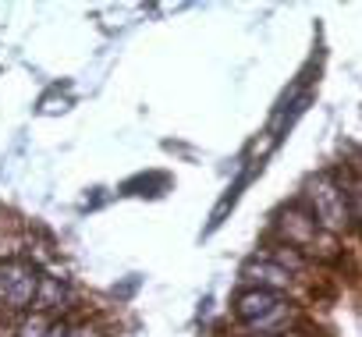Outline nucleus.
Here are the masks:
<instances>
[{
  "mask_svg": "<svg viewBox=\"0 0 362 337\" xmlns=\"http://www.w3.org/2000/svg\"><path fill=\"white\" fill-rule=\"evenodd\" d=\"M40 284H43V277L36 273L33 263H25V259L0 263V302L8 309H29L40 298Z\"/></svg>",
  "mask_w": 362,
  "mask_h": 337,
  "instance_id": "f03ea898",
  "label": "nucleus"
},
{
  "mask_svg": "<svg viewBox=\"0 0 362 337\" xmlns=\"http://www.w3.org/2000/svg\"><path fill=\"white\" fill-rule=\"evenodd\" d=\"M281 231H284V242H288V249H305L313 238H316V231H320V224L313 220V213H305V210H288L284 217H281Z\"/></svg>",
  "mask_w": 362,
  "mask_h": 337,
  "instance_id": "7ed1b4c3",
  "label": "nucleus"
},
{
  "mask_svg": "<svg viewBox=\"0 0 362 337\" xmlns=\"http://www.w3.org/2000/svg\"><path fill=\"white\" fill-rule=\"evenodd\" d=\"M309 213H313V220L320 224V227H327V231H341L344 224H348V217H351V210H348V199H344V189L330 178V175H316L313 182H309Z\"/></svg>",
  "mask_w": 362,
  "mask_h": 337,
  "instance_id": "f257e3e1",
  "label": "nucleus"
},
{
  "mask_svg": "<svg viewBox=\"0 0 362 337\" xmlns=\"http://www.w3.org/2000/svg\"><path fill=\"white\" fill-rule=\"evenodd\" d=\"M242 277H245V280H252V284H256V288H263V291L288 288V280H291V273H288L284 266H277L274 259H256V263H249V266L242 270Z\"/></svg>",
  "mask_w": 362,
  "mask_h": 337,
  "instance_id": "20e7f679",
  "label": "nucleus"
}]
</instances>
